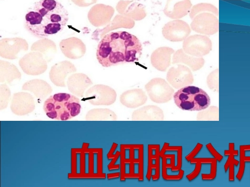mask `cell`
Wrapping results in <instances>:
<instances>
[{
    "label": "cell",
    "instance_id": "obj_6",
    "mask_svg": "<svg viewBox=\"0 0 250 187\" xmlns=\"http://www.w3.org/2000/svg\"><path fill=\"white\" fill-rule=\"evenodd\" d=\"M212 50V42L208 37L194 35L187 38L183 43V50L187 55L201 57L206 56Z\"/></svg>",
    "mask_w": 250,
    "mask_h": 187
},
{
    "label": "cell",
    "instance_id": "obj_28",
    "mask_svg": "<svg viewBox=\"0 0 250 187\" xmlns=\"http://www.w3.org/2000/svg\"><path fill=\"white\" fill-rule=\"evenodd\" d=\"M241 148L246 151L250 150V145H241Z\"/></svg>",
    "mask_w": 250,
    "mask_h": 187
},
{
    "label": "cell",
    "instance_id": "obj_25",
    "mask_svg": "<svg viewBox=\"0 0 250 187\" xmlns=\"http://www.w3.org/2000/svg\"><path fill=\"white\" fill-rule=\"evenodd\" d=\"M207 148L209 151L211 153V155L217 159V161L221 162L223 159V156L219 154V153L216 150L211 143L208 144L206 145Z\"/></svg>",
    "mask_w": 250,
    "mask_h": 187
},
{
    "label": "cell",
    "instance_id": "obj_22",
    "mask_svg": "<svg viewBox=\"0 0 250 187\" xmlns=\"http://www.w3.org/2000/svg\"><path fill=\"white\" fill-rule=\"evenodd\" d=\"M245 152L246 150H243L241 146H240V168L239 171L237 173V175H236V177L239 180V181H241L242 179L243 175H244L245 170Z\"/></svg>",
    "mask_w": 250,
    "mask_h": 187
},
{
    "label": "cell",
    "instance_id": "obj_29",
    "mask_svg": "<svg viewBox=\"0 0 250 187\" xmlns=\"http://www.w3.org/2000/svg\"><path fill=\"white\" fill-rule=\"evenodd\" d=\"M245 162H250V157H245Z\"/></svg>",
    "mask_w": 250,
    "mask_h": 187
},
{
    "label": "cell",
    "instance_id": "obj_19",
    "mask_svg": "<svg viewBox=\"0 0 250 187\" xmlns=\"http://www.w3.org/2000/svg\"><path fill=\"white\" fill-rule=\"evenodd\" d=\"M87 121H116L117 117L113 111L108 109H97L90 111L85 117Z\"/></svg>",
    "mask_w": 250,
    "mask_h": 187
},
{
    "label": "cell",
    "instance_id": "obj_18",
    "mask_svg": "<svg viewBox=\"0 0 250 187\" xmlns=\"http://www.w3.org/2000/svg\"><path fill=\"white\" fill-rule=\"evenodd\" d=\"M173 57V64L184 63L190 66L193 71L200 70L205 64L204 58L188 56L182 49L174 53Z\"/></svg>",
    "mask_w": 250,
    "mask_h": 187
},
{
    "label": "cell",
    "instance_id": "obj_26",
    "mask_svg": "<svg viewBox=\"0 0 250 187\" xmlns=\"http://www.w3.org/2000/svg\"><path fill=\"white\" fill-rule=\"evenodd\" d=\"M202 147L203 145L198 143L197 146H196L193 150L190 153V154H188L187 156H186V159L188 162H190L191 160L198 154L199 152L202 149Z\"/></svg>",
    "mask_w": 250,
    "mask_h": 187
},
{
    "label": "cell",
    "instance_id": "obj_7",
    "mask_svg": "<svg viewBox=\"0 0 250 187\" xmlns=\"http://www.w3.org/2000/svg\"><path fill=\"white\" fill-rule=\"evenodd\" d=\"M191 32L188 24L180 19H175L168 22L162 29L164 37L171 42L185 41Z\"/></svg>",
    "mask_w": 250,
    "mask_h": 187
},
{
    "label": "cell",
    "instance_id": "obj_5",
    "mask_svg": "<svg viewBox=\"0 0 250 187\" xmlns=\"http://www.w3.org/2000/svg\"><path fill=\"white\" fill-rule=\"evenodd\" d=\"M145 89L151 101L158 104L166 103L171 101L174 90L164 79L155 78L146 84Z\"/></svg>",
    "mask_w": 250,
    "mask_h": 187
},
{
    "label": "cell",
    "instance_id": "obj_9",
    "mask_svg": "<svg viewBox=\"0 0 250 187\" xmlns=\"http://www.w3.org/2000/svg\"><path fill=\"white\" fill-rule=\"evenodd\" d=\"M167 78L175 89H179L192 84L194 81L192 73L186 66L178 65L168 70Z\"/></svg>",
    "mask_w": 250,
    "mask_h": 187
},
{
    "label": "cell",
    "instance_id": "obj_20",
    "mask_svg": "<svg viewBox=\"0 0 250 187\" xmlns=\"http://www.w3.org/2000/svg\"><path fill=\"white\" fill-rule=\"evenodd\" d=\"M206 12L213 13L215 16H219L218 10L215 6L210 4L200 3L194 5L190 13L191 19H193L199 13H206Z\"/></svg>",
    "mask_w": 250,
    "mask_h": 187
},
{
    "label": "cell",
    "instance_id": "obj_16",
    "mask_svg": "<svg viewBox=\"0 0 250 187\" xmlns=\"http://www.w3.org/2000/svg\"><path fill=\"white\" fill-rule=\"evenodd\" d=\"M122 104L129 109L137 108L147 102L146 93L142 89H133L124 92L120 96Z\"/></svg>",
    "mask_w": 250,
    "mask_h": 187
},
{
    "label": "cell",
    "instance_id": "obj_17",
    "mask_svg": "<svg viewBox=\"0 0 250 187\" xmlns=\"http://www.w3.org/2000/svg\"><path fill=\"white\" fill-rule=\"evenodd\" d=\"M190 1H167L164 10L165 14L168 18L178 19L187 16L192 7Z\"/></svg>",
    "mask_w": 250,
    "mask_h": 187
},
{
    "label": "cell",
    "instance_id": "obj_14",
    "mask_svg": "<svg viewBox=\"0 0 250 187\" xmlns=\"http://www.w3.org/2000/svg\"><path fill=\"white\" fill-rule=\"evenodd\" d=\"M35 109L32 97L26 93H19L13 97L11 105L12 112L19 115H24Z\"/></svg>",
    "mask_w": 250,
    "mask_h": 187
},
{
    "label": "cell",
    "instance_id": "obj_23",
    "mask_svg": "<svg viewBox=\"0 0 250 187\" xmlns=\"http://www.w3.org/2000/svg\"><path fill=\"white\" fill-rule=\"evenodd\" d=\"M217 160L215 159L211 164L210 173L208 174H202V179L203 180H212L217 176Z\"/></svg>",
    "mask_w": 250,
    "mask_h": 187
},
{
    "label": "cell",
    "instance_id": "obj_27",
    "mask_svg": "<svg viewBox=\"0 0 250 187\" xmlns=\"http://www.w3.org/2000/svg\"><path fill=\"white\" fill-rule=\"evenodd\" d=\"M234 155V156H238L239 151L234 150V144L233 143L229 144V150L225 151V155L229 156Z\"/></svg>",
    "mask_w": 250,
    "mask_h": 187
},
{
    "label": "cell",
    "instance_id": "obj_10",
    "mask_svg": "<svg viewBox=\"0 0 250 187\" xmlns=\"http://www.w3.org/2000/svg\"><path fill=\"white\" fill-rule=\"evenodd\" d=\"M90 103L94 105H110L116 101L117 93L109 86L97 85L87 93Z\"/></svg>",
    "mask_w": 250,
    "mask_h": 187
},
{
    "label": "cell",
    "instance_id": "obj_1",
    "mask_svg": "<svg viewBox=\"0 0 250 187\" xmlns=\"http://www.w3.org/2000/svg\"><path fill=\"white\" fill-rule=\"evenodd\" d=\"M69 19L68 12L55 0H40L25 17L24 26L32 35L45 38L62 31Z\"/></svg>",
    "mask_w": 250,
    "mask_h": 187
},
{
    "label": "cell",
    "instance_id": "obj_4",
    "mask_svg": "<svg viewBox=\"0 0 250 187\" xmlns=\"http://www.w3.org/2000/svg\"><path fill=\"white\" fill-rule=\"evenodd\" d=\"M175 105L184 111H200L211 104L210 97L204 90L193 86L185 87L174 93Z\"/></svg>",
    "mask_w": 250,
    "mask_h": 187
},
{
    "label": "cell",
    "instance_id": "obj_3",
    "mask_svg": "<svg viewBox=\"0 0 250 187\" xmlns=\"http://www.w3.org/2000/svg\"><path fill=\"white\" fill-rule=\"evenodd\" d=\"M47 116L57 121H67L79 115L80 99L67 93H57L47 99L43 105Z\"/></svg>",
    "mask_w": 250,
    "mask_h": 187
},
{
    "label": "cell",
    "instance_id": "obj_11",
    "mask_svg": "<svg viewBox=\"0 0 250 187\" xmlns=\"http://www.w3.org/2000/svg\"><path fill=\"white\" fill-rule=\"evenodd\" d=\"M117 8L120 14L133 21H140L146 16L145 6L137 1H121Z\"/></svg>",
    "mask_w": 250,
    "mask_h": 187
},
{
    "label": "cell",
    "instance_id": "obj_15",
    "mask_svg": "<svg viewBox=\"0 0 250 187\" xmlns=\"http://www.w3.org/2000/svg\"><path fill=\"white\" fill-rule=\"evenodd\" d=\"M163 112L157 106L148 105L133 112L132 121H164Z\"/></svg>",
    "mask_w": 250,
    "mask_h": 187
},
{
    "label": "cell",
    "instance_id": "obj_8",
    "mask_svg": "<svg viewBox=\"0 0 250 187\" xmlns=\"http://www.w3.org/2000/svg\"><path fill=\"white\" fill-rule=\"evenodd\" d=\"M191 27L201 34L213 35L219 31V20L210 13H202L193 19Z\"/></svg>",
    "mask_w": 250,
    "mask_h": 187
},
{
    "label": "cell",
    "instance_id": "obj_21",
    "mask_svg": "<svg viewBox=\"0 0 250 187\" xmlns=\"http://www.w3.org/2000/svg\"><path fill=\"white\" fill-rule=\"evenodd\" d=\"M234 155L229 156V158L225 165V172H227L229 168V180L230 182L234 181V166H238L240 162L234 159Z\"/></svg>",
    "mask_w": 250,
    "mask_h": 187
},
{
    "label": "cell",
    "instance_id": "obj_24",
    "mask_svg": "<svg viewBox=\"0 0 250 187\" xmlns=\"http://www.w3.org/2000/svg\"><path fill=\"white\" fill-rule=\"evenodd\" d=\"M190 163L191 164H196L194 170L190 174L187 176V178L188 179V181L191 182L199 176L202 168V163L197 161V160H195L194 159L191 160Z\"/></svg>",
    "mask_w": 250,
    "mask_h": 187
},
{
    "label": "cell",
    "instance_id": "obj_12",
    "mask_svg": "<svg viewBox=\"0 0 250 187\" xmlns=\"http://www.w3.org/2000/svg\"><path fill=\"white\" fill-rule=\"evenodd\" d=\"M160 145H148V167L146 178L150 181H157L160 177Z\"/></svg>",
    "mask_w": 250,
    "mask_h": 187
},
{
    "label": "cell",
    "instance_id": "obj_13",
    "mask_svg": "<svg viewBox=\"0 0 250 187\" xmlns=\"http://www.w3.org/2000/svg\"><path fill=\"white\" fill-rule=\"evenodd\" d=\"M174 50L168 47H161L155 50L151 57V64L155 69L162 72H166L171 65V55Z\"/></svg>",
    "mask_w": 250,
    "mask_h": 187
},
{
    "label": "cell",
    "instance_id": "obj_2",
    "mask_svg": "<svg viewBox=\"0 0 250 187\" xmlns=\"http://www.w3.org/2000/svg\"><path fill=\"white\" fill-rule=\"evenodd\" d=\"M143 48L139 38L125 31L111 32L99 42L97 57L99 63L108 68L139 61Z\"/></svg>",
    "mask_w": 250,
    "mask_h": 187
}]
</instances>
